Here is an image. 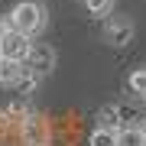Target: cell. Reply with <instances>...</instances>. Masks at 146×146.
<instances>
[{"instance_id": "9", "label": "cell", "mask_w": 146, "mask_h": 146, "mask_svg": "<svg viewBox=\"0 0 146 146\" xmlns=\"http://www.w3.org/2000/svg\"><path fill=\"white\" fill-rule=\"evenodd\" d=\"M127 88H130L136 98H146V68H133L130 78H127Z\"/></svg>"}, {"instance_id": "10", "label": "cell", "mask_w": 146, "mask_h": 146, "mask_svg": "<svg viewBox=\"0 0 146 146\" xmlns=\"http://www.w3.org/2000/svg\"><path fill=\"white\" fill-rule=\"evenodd\" d=\"M84 3H88V13H94V16H107L114 10V0H84Z\"/></svg>"}, {"instance_id": "3", "label": "cell", "mask_w": 146, "mask_h": 146, "mask_svg": "<svg viewBox=\"0 0 146 146\" xmlns=\"http://www.w3.org/2000/svg\"><path fill=\"white\" fill-rule=\"evenodd\" d=\"M20 136H23L26 146H49V123H46V117L29 114L20 123Z\"/></svg>"}, {"instance_id": "8", "label": "cell", "mask_w": 146, "mask_h": 146, "mask_svg": "<svg viewBox=\"0 0 146 146\" xmlns=\"http://www.w3.org/2000/svg\"><path fill=\"white\" fill-rule=\"evenodd\" d=\"M117 133H120V130H110V127H98V130L88 136V146H117Z\"/></svg>"}, {"instance_id": "13", "label": "cell", "mask_w": 146, "mask_h": 146, "mask_svg": "<svg viewBox=\"0 0 146 146\" xmlns=\"http://www.w3.org/2000/svg\"><path fill=\"white\" fill-rule=\"evenodd\" d=\"M0 62H3V49H0Z\"/></svg>"}, {"instance_id": "2", "label": "cell", "mask_w": 146, "mask_h": 146, "mask_svg": "<svg viewBox=\"0 0 146 146\" xmlns=\"http://www.w3.org/2000/svg\"><path fill=\"white\" fill-rule=\"evenodd\" d=\"M0 49H3V58H13V62H29V52H33V42L26 33L20 29H10L0 42Z\"/></svg>"}, {"instance_id": "11", "label": "cell", "mask_w": 146, "mask_h": 146, "mask_svg": "<svg viewBox=\"0 0 146 146\" xmlns=\"http://www.w3.org/2000/svg\"><path fill=\"white\" fill-rule=\"evenodd\" d=\"M7 33H10V20H3V16H0V42H3Z\"/></svg>"}, {"instance_id": "4", "label": "cell", "mask_w": 146, "mask_h": 146, "mask_svg": "<svg viewBox=\"0 0 146 146\" xmlns=\"http://www.w3.org/2000/svg\"><path fill=\"white\" fill-rule=\"evenodd\" d=\"M52 68H55V52L49 46H33V52H29V72L46 75V72H52Z\"/></svg>"}, {"instance_id": "1", "label": "cell", "mask_w": 146, "mask_h": 146, "mask_svg": "<svg viewBox=\"0 0 146 146\" xmlns=\"http://www.w3.org/2000/svg\"><path fill=\"white\" fill-rule=\"evenodd\" d=\"M46 23H49V13H46V7L39 3V0H20V3L13 7V13H10V29H20V33H26V36H39L42 29H46Z\"/></svg>"}, {"instance_id": "5", "label": "cell", "mask_w": 146, "mask_h": 146, "mask_svg": "<svg viewBox=\"0 0 146 146\" xmlns=\"http://www.w3.org/2000/svg\"><path fill=\"white\" fill-rule=\"evenodd\" d=\"M104 36L114 42V46H127V42L133 39V23L130 20H107V26H104Z\"/></svg>"}, {"instance_id": "6", "label": "cell", "mask_w": 146, "mask_h": 146, "mask_svg": "<svg viewBox=\"0 0 146 146\" xmlns=\"http://www.w3.org/2000/svg\"><path fill=\"white\" fill-rule=\"evenodd\" d=\"M26 72H29V68L23 65V62L3 58V62H0V84H7V88H10V84H20L23 78H26Z\"/></svg>"}, {"instance_id": "12", "label": "cell", "mask_w": 146, "mask_h": 146, "mask_svg": "<svg viewBox=\"0 0 146 146\" xmlns=\"http://www.w3.org/2000/svg\"><path fill=\"white\" fill-rule=\"evenodd\" d=\"M140 130H143V133H146V120H143V123H140Z\"/></svg>"}, {"instance_id": "14", "label": "cell", "mask_w": 146, "mask_h": 146, "mask_svg": "<svg viewBox=\"0 0 146 146\" xmlns=\"http://www.w3.org/2000/svg\"><path fill=\"white\" fill-rule=\"evenodd\" d=\"M143 146H146V143H143Z\"/></svg>"}, {"instance_id": "7", "label": "cell", "mask_w": 146, "mask_h": 146, "mask_svg": "<svg viewBox=\"0 0 146 146\" xmlns=\"http://www.w3.org/2000/svg\"><path fill=\"white\" fill-rule=\"evenodd\" d=\"M143 143H146V133L140 127H123L117 133V146H143Z\"/></svg>"}]
</instances>
